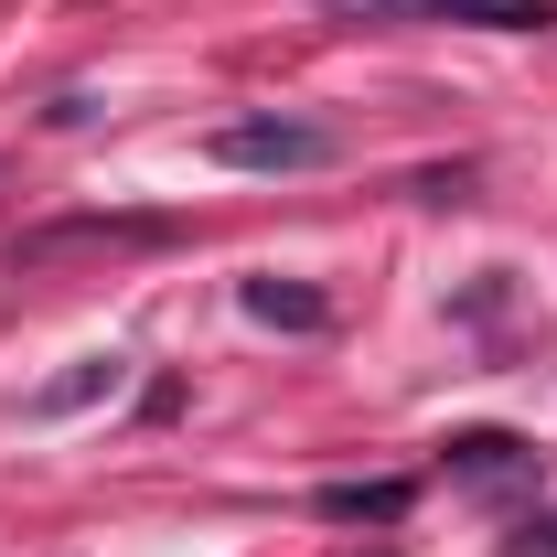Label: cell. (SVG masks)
I'll return each instance as SVG.
<instances>
[{
    "label": "cell",
    "mask_w": 557,
    "mask_h": 557,
    "mask_svg": "<svg viewBox=\"0 0 557 557\" xmlns=\"http://www.w3.org/2000/svg\"><path fill=\"white\" fill-rule=\"evenodd\" d=\"M322 11H344V22H418V11H472V0H322Z\"/></svg>",
    "instance_id": "8992f818"
},
{
    "label": "cell",
    "mask_w": 557,
    "mask_h": 557,
    "mask_svg": "<svg viewBox=\"0 0 557 557\" xmlns=\"http://www.w3.org/2000/svg\"><path fill=\"white\" fill-rule=\"evenodd\" d=\"M205 150L225 172H322L333 161V129L322 119H225Z\"/></svg>",
    "instance_id": "6da1fadb"
},
{
    "label": "cell",
    "mask_w": 557,
    "mask_h": 557,
    "mask_svg": "<svg viewBox=\"0 0 557 557\" xmlns=\"http://www.w3.org/2000/svg\"><path fill=\"white\" fill-rule=\"evenodd\" d=\"M247 311L289 322V333H322V289H289V278H247Z\"/></svg>",
    "instance_id": "277c9868"
},
{
    "label": "cell",
    "mask_w": 557,
    "mask_h": 557,
    "mask_svg": "<svg viewBox=\"0 0 557 557\" xmlns=\"http://www.w3.org/2000/svg\"><path fill=\"white\" fill-rule=\"evenodd\" d=\"M450 472L472 493H515V483H536V450H525L515 429H461V440H450Z\"/></svg>",
    "instance_id": "7a4b0ae2"
},
{
    "label": "cell",
    "mask_w": 557,
    "mask_h": 557,
    "mask_svg": "<svg viewBox=\"0 0 557 557\" xmlns=\"http://www.w3.org/2000/svg\"><path fill=\"white\" fill-rule=\"evenodd\" d=\"M322 515L333 525H397L408 515V483H322Z\"/></svg>",
    "instance_id": "3957f363"
},
{
    "label": "cell",
    "mask_w": 557,
    "mask_h": 557,
    "mask_svg": "<svg viewBox=\"0 0 557 557\" xmlns=\"http://www.w3.org/2000/svg\"><path fill=\"white\" fill-rule=\"evenodd\" d=\"M108 386H119V354H86L75 375H54V386L33 397V408H44V418H65V408H86V397H108Z\"/></svg>",
    "instance_id": "5b68a950"
}]
</instances>
